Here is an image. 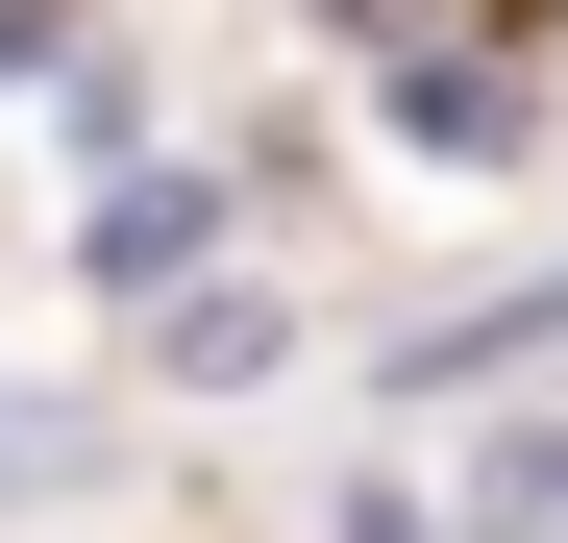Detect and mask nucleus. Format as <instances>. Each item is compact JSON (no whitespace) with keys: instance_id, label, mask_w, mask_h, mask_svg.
<instances>
[{"instance_id":"1","label":"nucleus","mask_w":568,"mask_h":543,"mask_svg":"<svg viewBox=\"0 0 568 543\" xmlns=\"http://www.w3.org/2000/svg\"><path fill=\"white\" fill-rule=\"evenodd\" d=\"M100 470V420H50V396H0V494H74Z\"/></svg>"}]
</instances>
